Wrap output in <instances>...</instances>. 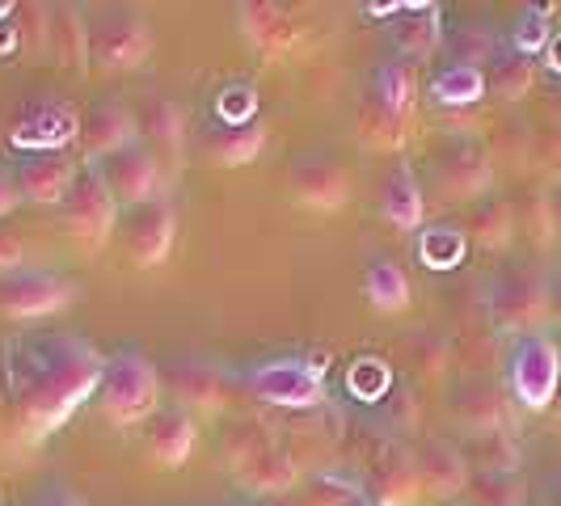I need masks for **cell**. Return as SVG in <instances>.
Returning a JSON list of instances; mask_svg holds the SVG:
<instances>
[{
  "label": "cell",
  "mask_w": 561,
  "mask_h": 506,
  "mask_svg": "<svg viewBox=\"0 0 561 506\" xmlns=\"http://www.w3.org/2000/svg\"><path fill=\"white\" fill-rule=\"evenodd\" d=\"M98 169V177H102V186L111 191V198L118 207H144V203H157L161 191H165V177H161V161L152 157V148L148 143H127V148H118L111 157H102V161H93Z\"/></svg>",
  "instance_id": "cell-4"
},
{
  "label": "cell",
  "mask_w": 561,
  "mask_h": 506,
  "mask_svg": "<svg viewBox=\"0 0 561 506\" xmlns=\"http://www.w3.org/2000/svg\"><path fill=\"white\" fill-rule=\"evenodd\" d=\"M195 451V422L186 418L182 410H161L152 414V426H148V456L152 464L161 469H182Z\"/></svg>",
  "instance_id": "cell-21"
},
{
  "label": "cell",
  "mask_w": 561,
  "mask_h": 506,
  "mask_svg": "<svg viewBox=\"0 0 561 506\" xmlns=\"http://www.w3.org/2000/svg\"><path fill=\"white\" fill-rule=\"evenodd\" d=\"M266 143V127L262 123H250V127H216L207 136V157L216 165H250L253 157L262 152Z\"/></svg>",
  "instance_id": "cell-28"
},
{
  "label": "cell",
  "mask_w": 561,
  "mask_h": 506,
  "mask_svg": "<svg viewBox=\"0 0 561 506\" xmlns=\"http://www.w3.org/2000/svg\"><path fill=\"white\" fill-rule=\"evenodd\" d=\"M38 506H84V503L77 498V494H47Z\"/></svg>",
  "instance_id": "cell-43"
},
{
  "label": "cell",
  "mask_w": 561,
  "mask_h": 506,
  "mask_svg": "<svg viewBox=\"0 0 561 506\" xmlns=\"http://www.w3.org/2000/svg\"><path fill=\"white\" fill-rule=\"evenodd\" d=\"M511 393L528 410H549L561 384V350L549 334H524L511 350Z\"/></svg>",
  "instance_id": "cell-3"
},
{
  "label": "cell",
  "mask_w": 561,
  "mask_h": 506,
  "mask_svg": "<svg viewBox=\"0 0 561 506\" xmlns=\"http://www.w3.org/2000/svg\"><path fill=\"white\" fill-rule=\"evenodd\" d=\"M30 371L22 380V418L34 430H56L77 414L84 396L102 384V355L81 337H47L30 350Z\"/></svg>",
  "instance_id": "cell-1"
},
{
  "label": "cell",
  "mask_w": 561,
  "mask_h": 506,
  "mask_svg": "<svg viewBox=\"0 0 561 506\" xmlns=\"http://www.w3.org/2000/svg\"><path fill=\"white\" fill-rule=\"evenodd\" d=\"M490 317L503 330L519 334H540L549 317V279H540L528 266H511L490 287Z\"/></svg>",
  "instance_id": "cell-6"
},
{
  "label": "cell",
  "mask_w": 561,
  "mask_h": 506,
  "mask_svg": "<svg viewBox=\"0 0 561 506\" xmlns=\"http://www.w3.org/2000/svg\"><path fill=\"white\" fill-rule=\"evenodd\" d=\"M414 473H419V490L431 498H456L469 490V460L444 439H426L414 451Z\"/></svg>",
  "instance_id": "cell-15"
},
{
  "label": "cell",
  "mask_w": 561,
  "mask_h": 506,
  "mask_svg": "<svg viewBox=\"0 0 561 506\" xmlns=\"http://www.w3.org/2000/svg\"><path fill=\"white\" fill-rule=\"evenodd\" d=\"M364 296L371 300V309L401 312L410 309V279H405V271L397 266L393 257L376 253L364 271Z\"/></svg>",
  "instance_id": "cell-24"
},
{
  "label": "cell",
  "mask_w": 561,
  "mask_h": 506,
  "mask_svg": "<svg viewBox=\"0 0 561 506\" xmlns=\"http://www.w3.org/2000/svg\"><path fill=\"white\" fill-rule=\"evenodd\" d=\"M59 211H64V228L81 241L84 250H102V245L111 241L114 225H118V203H114L111 191L102 186V177H98L93 165H84L81 173H77V182H72V191L64 195Z\"/></svg>",
  "instance_id": "cell-5"
},
{
  "label": "cell",
  "mask_w": 561,
  "mask_h": 506,
  "mask_svg": "<svg viewBox=\"0 0 561 506\" xmlns=\"http://www.w3.org/2000/svg\"><path fill=\"white\" fill-rule=\"evenodd\" d=\"M451 410H456V418H460V426H465L469 435L503 430L506 405L490 384H465V389L456 393V401H451Z\"/></svg>",
  "instance_id": "cell-25"
},
{
  "label": "cell",
  "mask_w": 561,
  "mask_h": 506,
  "mask_svg": "<svg viewBox=\"0 0 561 506\" xmlns=\"http://www.w3.org/2000/svg\"><path fill=\"white\" fill-rule=\"evenodd\" d=\"M431 93H435L439 106H473V102H481L490 89H485V72H481V68L448 64V68L435 77Z\"/></svg>",
  "instance_id": "cell-30"
},
{
  "label": "cell",
  "mask_w": 561,
  "mask_h": 506,
  "mask_svg": "<svg viewBox=\"0 0 561 506\" xmlns=\"http://www.w3.org/2000/svg\"><path fill=\"white\" fill-rule=\"evenodd\" d=\"M241 30L250 34V43L257 47V51H271V56L291 51V47H296V38H300L296 22L283 13L279 4H262V0L241 4Z\"/></svg>",
  "instance_id": "cell-22"
},
{
  "label": "cell",
  "mask_w": 561,
  "mask_h": 506,
  "mask_svg": "<svg viewBox=\"0 0 561 506\" xmlns=\"http://www.w3.org/2000/svg\"><path fill=\"white\" fill-rule=\"evenodd\" d=\"M494 51H499V43H494V34H490L485 26H460L448 38L451 64H465V68H481V64H490Z\"/></svg>",
  "instance_id": "cell-35"
},
{
  "label": "cell",
  "mask_w": 561,
  "mask_h": 506,
  "mask_svg": "<svg viewBox=\"0 0 561 506\" xmlns=\"http://www.w3.org/2000/svg\"><path fill=\"white\" fill-rule=\"evenodd\" d=\"M148 51H152V30L140 13L114 9L89 22V59H98L102 68H136L148 59Z\"/></svg>",
  "instance_id": "cell-8"
},
{
  "label": "cell",
  "mask_w": 561,
  "mask_h": 506,
  "mask_svg": "<svg viewBox=\"0 0 561 506\" xmlns=\"http://www.w3.org/2000/svg\"><path fill=\"white\" fill-rule=\"evenodd\" d=\"M506 232H511V220H506V207L503 203H494V207H485L478 216V237L485 245H503Z\"/></svg>",
  "instance_id": "cell-37"
},
{
  "label": "cell",
  "mask_w": 561,
  "mask_h": 506,
  "mask_svg": "<svg viewBox=\"0 0 561 506\" xmlns=\"http://www.w3.org/2000/svg\"><path fill=\"white\" fill-rule=\"evenodd\" d=\"M98 389H102V414L114 426H136V422L152 418L161 405V371L136 350H118L102 367Z\"/></svg>",
  "instance_id": "cell-2"
},
{
  "label": "cell",
  "mask_w": 561,
  "mask_h": 506,
  "mask_svg": "<svg viewBox=\"0 0 561 506\" xmlns=\"http://www.w3.org/2000/svg\"><path fill=\"white\" fill-rule=\"evenodd\" d=\"M140 127L148 136V148L152 157L157 152H169V157H182V143H186V123H182V111L165 102V97H148L140 111Z\"/></svg>",
  "instance_id": "cell-26"
},
{
  "label": "cell",
  "mask_w": 561,
  "mask_h": 506,
  "mask_svg": "<svg viewBox=\"0 0 561 506\" xmlns=\"http://www.w3.org/2000/svg\"><path fill=\"white\" fill-rule=\"evenodd\" d=\"M18 203H22V191H18L13 173H4V169H0V220H4V216H9Z\"/></svg>",
  "instance_id": "cell-39"
},
{
  "label": "cell",
  "mask_w": 561,
  "mask_h": 506,
  "mask_svg": "<svg viewBox=\"0 0 561 506\" xmlns=\"http://www.w3.org/2000/svg\"><path fill=\"white\" fill-rule=\"evenodd\" d=\"M380 211H385V220L401 232H410V228L422 225V211H426V203H422V186L419 177H414V169L410 165H393L385 173V186H380Z\"/></svg>",
  "instance_id": "cell-23"
},
{
  "label": "cell",
  "mask_w": 561,
  "mask_h": 506,
  "mask_svg": "<svg viewBox=\"0 0 561 506\" xmlns=\"http://www.w3.org/2000/svg\"><path fill=\"white\" fill-rule=\"evenodd\" d=\"M228 464L237 469V481L253 494H287L300 481L296 460L283 448H275L271 439H262V435L237 439V456H228Z\"/></svg>",
  "instance_id": "cell-10"
},
{
  "label": "cell",
  "mask_w": 561,
  "mask_h": 506,
  "mask_svg": "<svg viewBox=\"0 0 561 506\" xmlns=\"http://www.w3.org/2000/svg\"><path fill=\"white\" fill-rule=\"evenodd\" d=\"M77 140H81L84 157H89V165H93V161L111 157L118 148L136 143V118H131V111H127L123 102H114V97L93 102V106L84 111L81 136H77Z\"/></svg>",
  "instance_id": "cell-14"
},
{
  "label": "cell",
  "mask_w": 561,
  "mask_h": 506,
  "mask_svg": "<svg viewBox=\"0 0 561 506\" xmlns=\"http://www.w3.org/2000/svg\"><path fill=\"white\" fill-rule=\"evenodd\" d=\"M359 136H364L371 148L393 152V148H401L405 136H410V123H405V118H393V114H385L380 106H371V102H364V114H359Z\"/></svg>",
  "instance_id": "cell-33"
},
{
  "label": "cell",
  "mask_w": 561,
  "mask_h": 506,
  "mask_svg": "<svg viewBox=\"0 0 561 506\" xmlns=\"http://www.w3.org/2000/svg\"><path fill=\"white\" fill-rule=\"evenodd\" d=\"M549 506H561V473L549 481Z\"/></svg>",
  "instance_id": "cell-44"
},
{
  "label": "cell",
  "mask_w": 561,
  "mask_h": 506,
  "mask_svg": "<svg viewBox=\"0 0 561 506\" xmlns=\"http://www.w3.org/2000/svg\"><path fill=\"white\" fill-rule=\"evenodd\" d=\"M77 300V287L51 271H9L0 275V312L13 321L56 317Z\"/></svg>",
  "instance_id": "cell-7"
},
{
  "label": "cell",
  "mask_w": 561,
  "mask_h": 506,
  "mask_svg": "<svg viewBox=\"0 0 561 506\" xmlns=\"http://www.w3.org/2000/svg\"><path fill=\"white\" fill-rule=\"evenodd\" d=\"M346 389L359 396V401H380V396L393 389V371L385 359L367 355V359H355L351 371H346Z\"/></svg>",
  "instance_id": "cell-34"
},
{
  "label": "cell",
  "mask_w": 561,
  "mask_h": 506,
  "mask_svg": "<svg viewBox=\"0 0 561 506\" xmlns=\"http://www.w3.org/2000/svg\"><path fill=\"white\" fill-rule=\"evenodd\" d=\"M216 118L220 127H250L257 123V89L253 84H225L216 93Z\"/></svg>",
  "instance_id": "cell-36"
},
{
  "label": "cell",
  "mask_w": 561,
  "mask_h": 506,
  "mask_svg": "<svg viewBox=\"0 0 561 506\" xmlns=\"http://www.w3.org/2000/svg\"><path fill=\"white\" fill-rule=\"evenodd\" d=\"M549 220H553V228L561 232V186L549 191Z\"/></svg>",
  "instance_id": "cell-42"
},
{
  "label": "cell",
  "mask_w": 561,
  "mask_h": 506,
  "mask_svg": "<svg viewBox=\"0 0 561 506\" xmlns=\"http://www.w3.org/2000/svg\"><path fill=\"white\" fill-rule=\"evenodd\" d=\"M0 271H22V241L13 232H0Z\"/></svg>",
  "instance_id": "cell-38"
},
{
  "label": "cell",
  "mask_w": 561,
  "mask_h": 506,
  "mask_svg": "<svg viewBox=\"0 0 561 506\" xmlns=\"http://www.w3.org/2000/svg\"><path fill=\"white\" fill-rule=\"evenodd\" d=\"M439 34H444V26H439V9L435 4H405L389 22V47L397 56L422 59L439 47Z\"/></svg>",
  "instance_id": "cell-19"
},
{
  "label": "cell",
  "mask_w": 561,
  "mask_h": 506,
  "mask_svg": "<svg viewBox=\"0 0 561 506\" xmlns=\"http://www.w3.org/2000/svg\"><path fill=\"white\" fill-rule=\"evenodd\" d=\"M291 191L296 198L312 207V211H337L346 198H351V177H346V169L330 161V157H321V152H305V157H296L291 161Z\"/></svg>",
  "instance_id": "cell-12"
},
{
  "label": "cell",
  "mask_w": 561,
  "mask_h": 506,
  "mask_svg": "<svg viewBox=\"0 0 561 506\" xmlns=\"http://www.w3.org/2000/svg\"><path fill=\"white\" fill-rule=\"evenodd\" d=\"M439 177L448 186V195L469 198L481 195L490 186V157L473 140H451V148L439 157Z\"/></svg>",
  "instance_id": "cell-20"
},
{
  "label": "cell",
  "mask_w": 561,
  "mask_h": 506,
  "mask_svg": "<svg viewBox=\"0 0 561 506\" xmlns=\"http://www.w3.org/2000/svg\"><path fill=\"white\" fill-rule=\"evenodd\" d=\"M0 13H4V4H0ZM0 22H4V18H0Z\"/></svg>",
  "instance_id": "cell-46"
},
{
  "label": "cell",
  "mask_w": 561,
  "mask_h": 506,
  "mask_svg": "<svg viewBox=\"0 0 561 506\" xmlns=\"http://www.w3.org/2000/svg\"><path fill=\"white\" fill-rule=\"evenodd\" d=\"M364 102H371V106H380L385 114L410 123V114H414V77L401 64H380Z\"/></svg>",
  "instance_id": "cell-27"
},
{
  "label": "cell",
  "mask_w": 561,
  "mask_h": 506,
  "mask_svg": "<svg viewBox=\"0 0 561 506\" xmlns=\"http://www.w3.org/2000/svg\"><path fill=\"white\" fill-rule=\"evenodd\" d=\"M367 494L380 506H410L419 503V473H414V456L405 451H385L371 460L367 469Z\"/></svg>",
  "instance_id": "cell-18"
},
{
  "label": "cell",
  "mask_w": 561,
  "mask_h": 506,
  "mask_svg": "<svg viewBox=\"0 0 561 506\" xmlns=\"http://www.w3.org/2000/svg\"><path fill=\"white\" fill-rule=\"evenodd\" d=\"M173 232H178V216L169 207V198L144 203L127 211V253L136 266H161L173 250Z\"/></svg>",
  "instance_id": "cell-13"
},
{
  "label": "cell",
  "mask_w": 561,
  "mask_h": 506,
  "mask_svg": "<svg viewBox=\"0 0 561 506\" xmlns=\"http://www.w3.org/2000/svg\"><path fill=\"white\" fill-rule=\"evenodd\" d=\"M553 38V13L545 4H528L519 18H515V30H511V51L533 59L536 51H545Z\"/></svg>",
  "instance_id": "cell-32"
},
{
  "label": "cell",
  "mask_w": 561,
  "mask_h": 506,
  "mask_svg": "<svg viewBox=\"0 0 561 506\" xmlns=\"http://www.w3.org/2000/svg\"><path fill=\"white\" fill-rule=\"evenodd\" d=\"M465 253H469V237H465L460 228H451V225L422 228V237H419L422 266H431V271H451V266L465 262Z\"/></svg>",
  "instance_id": "cell-31"
},
{
  "label": "cell",
  "mask_w": 561,
  "mask_h": 506,
  "mask_svg": "<svg viewBox=\"0 0 561 506\" xmlns=\"http://www.w3.org/2000/svg\"><path fill=\"white\" fill-rule=\"evenodd\" d=\"M245 384L262 401L283 405V410H312L325 401V384L309 364L300 359H275V364H257L245 371Z\"/></svg>",
  "instance_id": "cell-9"
},
{
  "label": "cell",
  "mask_w": 561,
  "mask_h": 506,
  "mask_svg": "<svg viewBox=\"0 0 561 506\" xmlns=\"http://www.w3.org/2000/svg\"><path fill=\"white\" fill-rule=\"evenodd\" d=\"M545 64H549L553 72H561V34L549 38V47H545Z\"/></svg>",
  "instance_id": "cell-41"
},
{
  "label": "cell",
  "mask_w": 561,
  "mask_h": 506,
  "mask_svg": "<svg viewBox=\"0 0 561 506\" xmlns=\"http://www.w3.org/2000/svg\"><path fill=\"white\" fill-rule=\"evenodd\" d=\"M13 182H18L22 198L51 207V203H64V195L72 191L77 169L64 152H30L26 161L18 165V173H13Z\"/></svg>",
  "instance_id": "cell-16"
},
{
  "label": "cell",
  "mask_w": 561,
  "mask_h": 506,
  "mask_svg": "<svg viewBox=\"0 0 561 506\" xmlns=\"http://www.w3.org/2000/svg\"><path fill=\"white\" fill-rule=\"evenodd\" d=\"M165 380L182 405H198V410H216L228 396L225 367H216L211 359H198V355H186V359L169 364Z\"/></svg>",
  "instance_id": "cell-17"
},
{
  "label": "cell",
  "mask_w": 561,
  "mask_h": 506,
  "mask_svg": "<svg viewBox=\"0 0 561 506\" xmlns=\"http://www.w3.org/2000/svg\"><path fill=\"white\" fill-rule=\"evenodd\" d=\"M77 136H81V118L68 102H56V97L34 102L30 111H22V118L9 131V140L18 143L22 152H59Z\"/></svg>",
  "instance_id": "cell-11"
},
{
  "label": "cell",
  "mask_w": 561,
  "mask_h": 506,
  "mask_svg": "<svg viewBox=\"0 0 561 506\" xmlns=\"http://www.w3.org/2000/svg\"><path fill=\"white\" fill-rule=\"evenodd\" d=\"M549 410H553V418H558V426H561V384H558V396H553V405H549Z\"/></svg>",
  "instance_id": "cell-45"
},
{
  "label": "cell",
  "mask_w": 561,
  "mask_h": 506,
  "mask_svg": "<svg viewBox=\"0 0 561 506\" xmlns=\"http://www.w3.org/2000/svg\"><path fill=\"white\" fill-rule=\"evenodd\" d=\"M549 317L561 325V271L549 275Z\"/></svg>",
  "instance_id": "cell-40"
},
{
  "label": "cell",
  "mask_w": 561,
  "mask_h": 506,
  "mask_svg": "<svg viewBox=\"0 0 561 506\" xmlns=\"http://www.w3.org/2000/svg\"><path fill=\"white\" fill-rule=\"evenodd\" d=\"M485 89L490 93H499L506 102H515V97H524L528 89H533V59L519 56V51H511V47H499L494 59H490V77H485Z\"/></svg>",
  "instance_id": "cell-29"
}]
</instances>
